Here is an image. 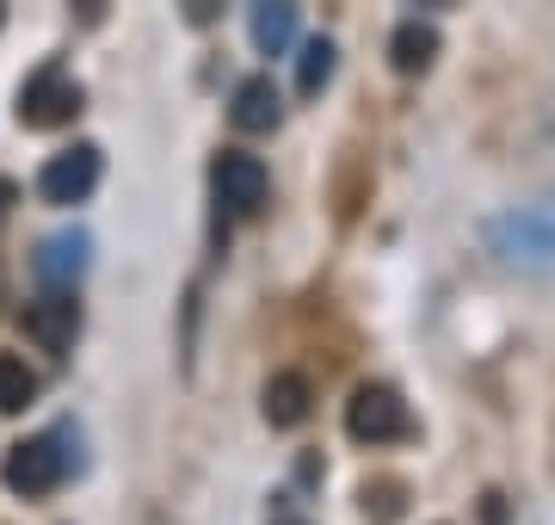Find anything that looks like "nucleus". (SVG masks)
I'll list each match as a JSON object with an SVG mask.
<instances>
[{
	"mask_svg": "<svg viewBox=\"0 0 555 525\" xmlns=\"http://www.w3.org/2000/svg\"><path fill=\"white\" fill-rule=\"evenodd\" d=\"M68 433H38V439H20L7 451V464H0V483L25 495V501H38V495H56L68 483V470H75V451H62Z\"/></svg>",
	"mask_w": 555,
	"mask_h": 525,
	"instance_id": "f257e3e1",
	"label": "nucleus"
},
{
	"mask_svg": "<svg viewBox=\"0 0 555 525\" xmlns=\"http://www.w3.org/2000/svg\"><path fill=\"white\" fill-rule=\"evenodd\" d=\"M346 433H352L358 445H396V439L414 433V414H408V402H401V389L358 384L352 402H346Z\"/></svg>",
	"mask_w": 555,
	"mask_h": 525,
	"instance_id": "f03ea898",
	"label": "nucleus"
},
{
	"mask_svg": "<svg viewBox=\"0 0 555 525\" xmlns=\"http://www.w3.org/2000/svg\"><path fill=\"white\" fill-rule=\"evenodd\" d=\"M20 124L25 130H56V124H68L80 112V81L62 68V62H43L38 75L20 87Z\"/></svg>",
	"mask_w": 555,
	"mask_h": 525,
	"instance_id": "7ed1b4c3",
	"label": "nucleus"
},
{
	"mask_svg": "<svg viewBox=\"0 0 555 525\" xmlns=\"http://www.w3.org/2000/svg\"><path fill=\"white\" fill-rule=\"evenodd\" d=\"M210 192H217V204L229 217H259L266 210V192H272L266 162L247 155V149H222L217 162H210Z\"/></svg>",
	"mask_w": 555,
	"mask_h": 525,
	"instance_id": "20e7f679",
	"label": "nucleus"
},
{
	"mask_svg": "<svg viewBox=\"0 0 555 525\" xmlns=\"http://www.w3.org/2000/svg\"><path fill=\"white\" fill-rule=\"evenodd\" d=\"M100 174H105V155L93 142H75V149H62V155L43 162L38 192H43V204H87L93 185H100Z\"/></svg>",
	"mask_w": 555,
	"mask_h": 525,
	"instance_id": "39448f33",
	"label": "nucleus"
},
{
	"mask_svg": "<svg viewBox=\"0 0 555 525\" xmlns=\"http://www.w3.org/2000/svg\"><path fill=\"white\" fill-rule=\"evenodd\" d=\"M20 328H25V341L38 346V353H56V359H62V353L75 346V334H80L75 291H50V297H38V304H25Z\"/></svg>",
	"mask_w": 555,
	"mask_h": 525,
	"instance_id": "423d86ee",
	"label": "nucleus"
},
{
	"mask_svg": "<svg viewBox=\"0 0 555 525\" xmlns=\"http://www.w3.org/2000/svg\"><path fill=\"white\" fill-rule=\"evenodd\" d=\"M500 247L513 266H555V210H525L500 222Z\"/></svg>",
	"mask_w": 555,
	"mask_h": 525,
	"instance_id": "0eeeda50",
	"label": "nucleus"
},
{
	"mask_svg": "<svg viewBox=\"0 0 555 525\" xmlns=\"http://www.w3.org/2000/svg\"><path fill=\"white\" fill-rule=\"evenodd\" d=\"M229 118H235V130H247V137H266V130H278V118H284V100H278L272 75H247V81L235 87Z\"/></svg>",
	"mask_w": 555,
	"mask_h": 525,
	"instance_id": "6e6552de",
	"label": "nucleus"
},
{
	"mask_svg": "<svg viewBox=\"0 0 555 525\" xmlns=\"http://www.w3.org/2000/svg\"><path fill=\"white\" fill-rule=\"evenodd\" d=\"M87 254H93V242L80 235V229H62V235H50V242L38 247V279L50 284V291H68V284L87 272Z\"/></svg>",
	"mask_w": 555,
	"mask_h": 525,
	"instance_id": "1a4fd4ad",
	"label": "nucleus"
},
{
	"mask_svg": "<svg viewBox=\"0 0 555 525\" xmlns=\"http://www.w3.org/2000/svg\"><path fill=\"white\" fill-rule=\"evenodd\" d=\"M247 25H254L259 56H278V50H291V38H297V0H254L247 7Z\"/></svg>",
	"mask_w": 555,
	"mask_h": 525,
	"instance_id": "9d476101",
	"label": "nucleus"
},
{
	"mask_svg": "<svg viewBox=\"0 0 555 525\" xmlns=\"http://www.w3.org/2000/svg\"><path fill=\"white\" fill-rule=\"evenodd\" d=\"M309 408H315V389H309L302 371H278L272 384H266V421L272 426H302Z\"/></svg>",
	"mask_w": 555,
	"mask_h": 525,
	"instance_id": "9b49d317",
	"label": "nucleus"
},
{
	"mask_svg": "<svg viewBox=\"0 0 555 525\" xmlns=\"http://www.w3.org/2000/svg\"><path fill=\"white\" fill-rule=\"evenodd\" d=\"M433 56H438V31H433V25H426V20L396 25V38H389V62H396L401 75H426Z\"/></svg>",
	"mask_w": 555,
	"mask_h": 525,
	"instance_id": "f8f14e48",
	"label": "nucleus"
},
{
	"mask_svg": "<svg viewBox=\"0 0 555 525\" xmlns=\"http://www.w3.org/2000/svg\"><path fill=\"white\" fill-rule=\"evenodd\" d=\"M38 402V371L20 353H0V414H20Z\"/></svg>",
	"mask_w": 555,
	"mask_h": 525,
	"instance_id": "ddd939ff",
	"label": "nucleus"
},
{
	"mask_svg": "<svg viewBox=\"0 0 555 525\" xmlns=\"http://www.w3.org/2000/svg\"><path fill=\"white\" fill-rule=\"evenodd\" d=\"M334 62H339L334 38H309L302 43V56H297V93L302 100H315L321 87L334 81Z\"/></svg>",
	"mask_w": 555,
	"mask_h": 525,
	"instance_id": "4468645a",
	"label": "nucleus"
},
{
	"mask_svg": "<svg viewBox=\"0 0 555 525\" xmlns=\"http://www.w3.org/2000/svg\"><path fill=\"white\" fill-rule=\"evenodd\" d=\"M179 7H185V20L192 25H217L222 20V0H179Z\"/></svg>",
	"mask_w": 555,
	"mask_h": 525,
	"instance_id": "2eb2a0df",
	"label": "nucleus"
},
{
	"mask_svg": "<svg viewBox=\"0 0 555 525\" xmlns=\"http://www.w3.org/2000/svg\"><path fill=\"white\" fill-rule=\"evenodd\" d=\"M75 13H80V20H87V25H93V20H100V13H105V0H75Z\"/></svg>",
	"mask_w": 555,
	"mask_h": 525,
	"instance_id": "dca6fc26",
	"label": "nucleus"
},
{
	"mask_svg": "<svg viewBox=\"0 0 555 525\" xmlns=\"http://www.w3.org/2000/svg\"><path fill=\"white\" fill-rule=\"evenodd\" d=\"M13 199H20V185H13V180H0V217L13 210Z\"/></svg>",
	"mask_w": 555,
	"mask_h": 525,
	"instance_id": "f3484780",
	"label": "nucleus"
},
{
	"mask_svg": "<svg viewBox=\"0 0 555 525\" xmlns=\"http://www.w3.org/2000/svg\"><path fill=\"white\" fill-rule=\"evenodd\" d=\"M420 7H456V0H420Z\"/></svg>",
	"mask_w": 555,
	"mask_h": 525,
	"instance_id": "a211bd4d",
	"label": "nucleus"
},
{
	"mask_svg": "<svg viewBox=\"0 0 555 525\" xmlns=\"http://www.w3.org/2000/svg\"><path fill=\"white\" fill-rule=\"evenodd\" d=\"M0 20H7V0H0Z\"/></svg>",
	"mask_w": 555,
	"mask_h": 525,
	"instance_id": "6ab92c4d",
	"label": "nucleus"
}]
</instances>
